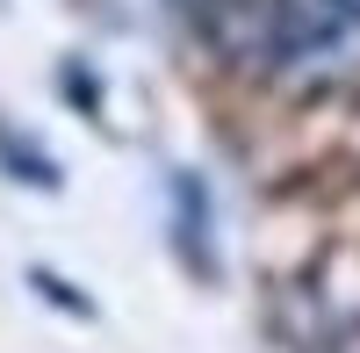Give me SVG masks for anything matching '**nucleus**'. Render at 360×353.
Segmentation results:
<instances>
[{"label": "nucleus", "instance_id": "obj_1", "mask_svg": "<svg viewBox=\"0 0 360 353\" xmlns=\"http://www.w3.org/2000/svg\"><path fill=\"white\" fill-rule=\"evenodd\" d=\"M324 353H360V325H346V332H339L332 346H324Z\"/></svg>", "mask_w": 360, "mask_h": 353}, {"label": "nucleus", "instance_id": "obj_2", "mask_svg": "<svg viewBox=\"0 0 360 353\" xmlns=\"http://www.w3.org/2000/svg\"><path fill=\"white\" fill-rule=\"evenodd\" d=\"M346 8H353V15H360V0H346Z\"/></svg>", "mask_w": 360, "mask_h": 353}]
</instances>
